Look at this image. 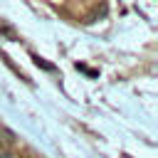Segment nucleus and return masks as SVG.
Wrapping results in <instances>:
<instances>
[{
  "label": "nucleus",
  "mask_w": 158,
  "mask_h": 158,
  "mask_svg": "<svg viewBox=\"0 0 158 158\" xmlns=\"http://www.w3.org/2000/svg\"><path fill=\"white\" fill-rule=\"evenodd\" d=\"M0 35H2V37H7V40H12V42L17 40V32H15L7 22H0Z\"/></svg>",
  "instance_id": "obj_1"
},
{
  "label": "nucleus",
  "mask_w": 158,
  "mask_h": 158,
  "mask_svg": "<svg viewBox=\"0 0 158 158\" xmlns=\"http://www.w3.org/2000/svg\"><path fill=\"white\" fill-rule=\"evenodd\" d=\"M32 59H35V64H37V67H42V69H47V72H54V64H49V62H44L42 57H37V54H32Z\"/></svg>",
  "instance_id": "obj_2"
},
{
  "label": "nucleus",
  "mask_w": 158,
  "mask_h": 158,
  "mask_svg": "<svg viewBox=\"0 0 158 158\" xmlns=\"http://www.w3.org/2000/svg\"><path fill=\"white\" fill-rule=\"evenodd\" d=\"M77 69H81V72H84V74H89V77H99V72H96V69H89L86 64H77Z\"/></svg>",
  "instance_id": "obj_3"
}]
</instances>
